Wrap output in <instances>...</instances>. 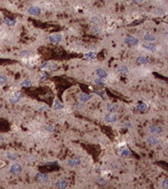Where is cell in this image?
Segmentation results:
<instances>
[{
  "label": "cell",
  "mask_w": 168,
  "mask_h": 189,
  "mask_svg": "<svg viewBox=\"0 0 168 189\" xmlns=\"http://www.w3.org/2000/svg\"><path fill=\"white\" fill-rule=\"evenodd\" d=\"M91 31H93V33L95 34V35H99V34H100V29L97 27V25H95V27H94V28L91 29Z\"/></svg>",
  "instance_id": "obj_32"
},
{
  "label": "cell",
  "mask_w": 168,
  "mask_h": 189,
  "mask_svg": "<svg viewBox=\"0 0 168 189\" xmlns=\"http://www.w3.org/2000/svg\"><path fill=\"white\" fill-rule=\"evenodd\" d=\"M0 180H1V179H0Z\"/></svg>",
  "instance_id": "obj_44"
},
{
  "label": "cell",
  "mask_w": 168,
  "mask_h": 189,
  "mask_svg": "<svg viewBox=\"0 0 168 189\" xmlns=\"http://www.w3.org/2000/svg\"><path fill=\"white\" fill-rule=\"evenodd\" d=\"M91 98H93V94H85V93H82V94H79L78 100H79V101H81V103H87V101L90 100Z\"/></svg>",
  "instance_id": "obj_10"
},
{
  "label": "cell",
  "mask_w": 168,
  "mask_h": 189,
  "mask_svg": "<svg viewBox=\"0 0 168 189\" xmlns=\"http://www.w3.org/2000/svg\"><path fill=\"white\" fill-rule=\"evenodd\" d=\"M20 100V99H18V98H16L14 96H12L10 99H9V101H10V104H17L18 101Z\"/></svg>",
  "instance_id": "obj_31"
},
{
  "label": "cell",
  "mask_w": 168,
  "mask_h": 189,
  "mask_svg": "<svg viewBox=\"0 0 168 189\" xmlns=\"http://www.w3.org/2000/svg\"><path fill=\"white\" fill-rule=\"evenodd\" d=\"M45 130H46L47 132H54L55 127L53 125H46V126H45Z\"/></svg>",
  "instance_id": "obj_30"
},
{
  "label": "cell",
  "mask_w": 168,
  "mask_h": 189,
  "mask_svg": "<svg viewBox=\"0 0 168 189\" xmlns=\"http://www.w3.org/2000/svg\"><path fill=\"white\" fill-rule=\"evenodd\" d=\"M136 62L138 64H141V65L148 64V63H149V58L147 57V56H139V57H137V59H136Z\"/></svg>",
  "instance_id": "obj_13"
},
{
  "label": "cell",
  "mask_w": 168,
  "mask_h": 189,
  "mask_svg": "<svg viewBox=\"0 0 168 189\" xmlns=\"http://www.w3.org/2000/svg\"><path fill=\"white\" fill-rule=\"evenodd\" d=\"M17 23H18V21L16 20V19H13V20H10L8 18H4L3 19V24L8 26V27H14V26L17 25Z\"/></svg>",
  "instance_id": "obj_15"
},
{
  "label": "cell",
  "mask_w": 168,
  "mask_h": 189,
  "mask_svg": "<svg viewBox=\"0 0 168 189\" xmlns=\"http://www.w3.org/2000/svg\"><path fill=\"white\" fill-rule=\"evenodd\" d=\"M159 142H160L159 138H157V137L154 136V135L148 136V138H147V143H148V145H150V146H156V145L159 144Z\"/></svg>",
  "instance_id": "obj_5"
},
{
  "label": "cell",
  "mask_w": 168,
  "mask_h": 189,
  "mask_svg": "<svg viewBox=\"0 0 168 189\" xmlns=\"http://www.w3.org/2000/svg\"><path fill=\"white\" fill-rule=\"evenodd\" d=\"M97 183L104 185V184H106V180H105V179H103V178H98V179H97Z\"/></svg>",
  "instance_id": "obj_38"
},
{
  "label": "cell",
  "mask_w": 168,
  "mask_h": 189,
  "mask_svg": "<svg viewBox=\"0 0 168 189\" xmlns=\"http://www.w3.org/2000/svg\"><path fill=\"white\" fill-rule=\"evenodd\" d=\"M118 110V105H113V104H108L107 105V110L111 113H114L116 112Z\"/></svg>",
  "instance_id": "obj_18"
},
{
  "label": "cell",
  "mask_w": 168,
  "mask_h": 189,
  "mask_svg": "<svg viewBox=\"0 0 168 189\" xmlns=\"http://www.w3.org/2000/svg\"><path fill=\"white\" fill-rule=\"evenodd\" d=\"M13 96L21 100V99L24 97V94H23V92H21V91H17V92H15V93H14V94H13Z\"/></svg>",
  "instance_id": "obj_29"
},
{
  "label": "cell",
  "mask_w": 168,
  "mask_h": 189,
  "mask_svg": "<svg viewBox=\"0 0 168 189\" xmlns=\"http://www.w3.org/2000/svg\"><path fill=\"white\" fill-rule=\"evenodd\" d=\"M162 186L164 188H168V178H165L162 181Z\"/></svg>",
  "instance_id": "obj_36"
},
{
  "label": "cell",
  "mask_w": 168,
  "mask_h": 189,
  "mask_svg": "<svg viewBox=\"0 0 168 189\" xmlns=\"http://www.w3.org/2000/svg\"><path fill=\"white\" fill-rule=\"evenodd\" d=\"M35 177L36 180H39L40 182H47L49 179V176L45 173H37Z\"/></svg>",
  "instance_id": "obj_11"
},
{
  "label": "cell",
  "mask_w": 168,
  "mask_h": 189,
  "mask_svg": "<svg viewBox=\"0 0 168 189\" xmlns=\"http://www.w3.org/2000/svg\"><path fill=\"white\" fill-rule=\"evenodd\" d=\"M7 82H8L7 76L4 74H2V73H0V85H1V86H2V85H5Z\"/></svg>",
  "instance_id": "obj_24"
},
{
  "label": "cell",
  "mask_w": 168,
  "mask_h": 189,
  "mask_svg": "<svg viewBox=\"0 0 168 189\" xmlns=\"http://www.w3.org/2000/svg\"><path fill=\"white\" fill-rule=\"evenodd\" d=\"M148 130H149V132L151 134L154 135H159L163 132V128L161 126H158V125H150Z\"/></svg>",
  "instance_id": "obj_4"
},
{
  "label": "cell",
  "mask_w": 168,
  "mask_h": 189,
  "mask_svg": "<svg viewBox=\"0 0 168 189\" xmlns=\"http://www.w3.org/2000/svg\"><path fill=\"white\" fill-rule=\"evenodd\" d=\"M120 154L122 155V156L127 157V156H130V155H131V151L129 149H127V148H124V149L120 150Z\"/></svg>",
  "instance_id": "obj_27"
},
{
  "label": "cell",
  "mask_w": 168,
  "mask_h": 189,
  "mask_svg": "<svg viewBox=\"0 0 168 189\" xmlns=\"http://www.w3.org/2000/svg\"><path fill=\"white\" fill-rule=\"evenodd\" d=\"M94 84L97 85V86H104V85H105V82H104L103 79H101V78H96V79H94Z\"/></svg>",
  "instance_id": "obj_28"
},
{
  "label": "cell",
  "mask_w": 168,
  "mask_h": 189,
  "mask_svg": "<svg viewBox=\"0 0 168 189\" xmlns=\"http://www.w3.org/2000/svg\"><path fill=\"white\" fill-rule=\"evenodd\" d=\"M53 107H54V110H62L64 106H63V105H62L58 100H55Z\"/></svg>",
  "instance_id": "obj_22"
},
{
  "label": "cell",
  "mask_w": 168,
  "mask_h": 189,
  "mask_svg": "<svg viewBox=\"0 0 168 189\" xmlns=\"http://www.w3.org/2000/svg\"><path fill=\"white\" fill-rule=\"evenodd\" d=\"M142 47H143V49L150 51V52H154L155 50L157 49L156 45H154L152 42H143V45H142Z\"/></svg>",
  "instance_id": "obj_6"
},
{
  "label": "cell",
  "mask_w": 168,
  "mask_h": 189,
  "mask_svg": "<svg viewBox=\"0 0 168 189\" xmlns=\"http://www.w3.org/2000/svg\"><path fill=\"white\" fill-rule=\"evenodd\" d=\"M48 110V106H47V105H41L40 108H39L40 111H45V110Z\"/></svg>",
  "instance_id": "obj_37"
},
{
  "label": "cell",
  "mask_w": 168,
  "mask_h": 189,
  "mask_svg": "<svg viewBox=\"0 0 168 189\" xmlns=\"http://www.w3.org/2000/svg\"><path fill=\"white\" fill-rule=\"evenodd\" d=\"M47 70H50V71H54V70L58 69V65L56 63H52V62H49V64L47 66Z\"/></svg>",
  "instance_id": "obj_25"
},
{
  "label": "cell",
  "mask_w": 168,
  "mask_h": 189,
  "mask_svg": "<svg viewBox=\"0 0 168 189\" xmlns=\"http://www.w3.org/2000/svg\"><path fill=\"white\" fill-rule=\"evenodd\" d=\"M143 40H146L147 42H153L156 40V37L150 33H147L143 35Z\"/></svg>",
  "instance_id": "obj_12"
},
{
  "label": "cell",
  "mask_w": 168,
  "mask_h": 189,
  "mask_svg": "<svg viewBox=\"0 0 168 189\" xmlns=\"http://www.w3.org/2000/svg\"><path fill=\"white\" fill-rule=\"evenodd\" d=\"M95 94H98L100 98H102V99H105V94H104L102 91H98V90H97V91H95Z\"/></svg>",
  "instance_id": "obj_34"
},
{
  "label": "cell",
  "mask_w": 168,
  "mask_h": 189,
  "mask_svg": "<svg viewBox=\"0 0 168 189\" xmlns=\"http://www.w3.org/2000/svg\"><path fill=\"white\" fill-rule=\"evenodd\" d=\"M17 158H18V156L16 154H14V153H8V154H7V159H9V161L14 162V161L17 159Z\"/></svg>",
  "instance_id": "obj_26"
},
{
  "label": "cell",
  "mask_w": 168,
  "mask_h": 189,
  "mask_svg": "<svg viewBox=\"0 0 168 189\" xmlns=\"http://www.w3.org/2000/svg\"><path fill=\"white\" fill-rule=\"evenodd\" d=\"M55 185L58 187V188H66L67 186H68V181H66V180H58Z\"/></svg>",
  "instance_id": "obj_17"
},
{
  "label": "cell",
  "mask_w": 168,
  "mask_h": 189,
  "mask_svg": "<svg viewBox=\"0 0 168 189\" xmlns=\"http://www.w3.org/2000/svg\"><path fill=\"white\" fill-rule=\"evenodd\" d=\"M22 170H23V169H22V165L19 164H14L10 168V172L13 174H19L22 172Z\"/></svg>",
  "instance_id": "obj_8"
},
{
  "label": "cell",
  "mask_w": 168,
  "mask_h": 189,
  "mask_svg": "<svg viewBox=\"0 0 168 189\" xmlns=\"http://www.w3.org/2000/svg\"><path fill=\"white\" fill-rule=\"evenodd\" d=\"M90 22L93 23V24H94V25H97L99 23V19L97 18V17H93L91 18V20H90Z\"/></svg>",
  "instance_id": "obj_33"
},
{
  "label": "cell",
  "mask_w": 168,
  "mask_h": 189,
  "mask_svg": "<svg viewBox=\"0 0 168 189\" xmlns=\"http://www.w3.org/2000/svg\"><path fill=\"white\" fill-rule=\"evenodd\" d=\"M40 79L41 80V81H42V80H45V79H46V75H45V74H41L40 76Z\"/></svg>",
  "instance_id": "obj_39"
},
{
  "label": "cell",
  "mask_w": 168,
  "mask_h": 189,
  "mask_svg": "<svg viewBox=\"0 0 168 189\" xmlns=\"http://www.w3.org/2000/svg\"><path fill=\"white\" fill-rule=\"evenodd\" d=\"M118 72L121 73V74H127L129 72V68L127 66H125V65H122V66H120L118 68Z\"/></svg>",
  "instance_id": "obj_23"
},
{
  "label": "cell",
  "mask_w": 168,
  "mask_h": 189,
  "mask_svg": "<svg viewBox=\"0 0 168 189\" xmlns=\"http://www.w3.org/2000/svg\"><path fill=\"white\" fill-rule=\"evenodd\" d=\"M133 2H135V3H141V2H143V0H132Z\"/></svg>",
  "instance_id": "obj_41"
},
{
  "label": "cell",
  "mask_w": 168,
  "mask_h": 189,
  "mask_svg": "<svg viewBox=\"0 0 168 189\" xmlns=\"http://www.w3.org/2000/svg\"><path fill=\"white\" fill-rule=\"evenodd\" d=\"M124 41L127 45H130V46H135L139 43V39L134 37V35H127L125 39H124Z\"/></svg>",
  "instance_id": "obj_1"
},
{
  "label": "cell",
  "mask_w": 168,
  "mask_h": 189,
  "mask_svg": "<svg viewBox=\"0 0 168 189\" xmlns=\"http://www.w3.org/2000/svg\"><path fill=\"white\" fill-rule=\"evenodd\" d=\"M63 40V35L61 34H53L48 37V40L51 43H59Z\"/></svg>",
  "instance_id": "obj_2"
},
{
  "label": "cell",
  "mask_w": 168,
  "mask_h": 189,
  "mask_svg": "<svg viewBox=\"0 0 168 189\" xmlns=\"http://www.w3.org/2000/svg\"><path fill=\"white\" fill-rule=\"evenodd\" d=\"M32 86H33V82L30 79H26L25 81H23L21 83V87H27V88H29V87H32Z\"/></svg>",
  "instance_id": "obj_21"
},
{
  "label": "cell",
  "mask_w": 168,
  "mask_h": 189,
  "mask_svg": "<svg viewBox=\"0 0 168 189\" xmlns=\"http://www.w3.org/2000/svg\"><path fill=\"white\" fill-rule=\"evenodd\" d=\"M3 140H4V138H3L2 136H0V142H1V141H3Z\"/></svg>",
  "instance_id": "obj_42"
},
{
  "label": "cell",
  "mask_w": 168,
  "mask_h": 189,
  "mask_svg": "<svg viewBox=\"0 0 168 189\" xmlns=\"http://www.w3.org/2000/svg\"><path fill=\"white\" fill-rule=\"evenodd\" d=\"M148 108V105H146L144 103H140L139 105H136V110L139 111H146Z\"/></svg>",
  "instance_id": "obj_16"
},
{
  "label": "cell",
  "mask_w": 168,
  "mask_h": 189,
  "mask_svg": "<svg viewBox=\"0 0 168 189\" xmlns=\"http://www.w3.org/2000/svg\"><path fill=\"white\" fill-rule=\"evenodd\" d=\"M48 64H49V61H44L42 64H41V66H40V68L42 70H45L46 68H47V66H48Z\"/></svg>",
  "instance_id": "obj_35"
},
{
  "label": "cell",
  "mask_w": 168,
  "mask_h": 189,
  "mask_svg": "<svg viewBox=\"0 0 168 189\" xmlns=\"http://www.w3.org/2000/svg\"><path fill=\"white\" fill-rule=\"evenodd\" d=\"M82 163V161L79 159V158H73V159H68V162H67V164L69 166H72V168H74V166H79L80 164Z\"/></svg>",
  "instance_id": "obj_9"
},
{
  "label": "cell",
  "mask_w": 168,
  "mask_h": 189,
  "mask_svg": "<svg viewBox=\"0 0 168 189\" xmlns=\"http://www.w3.org/2000/svg\"><path fill=\"white\" fill-rule=\"evenodd\" d=\"M95 74H96V76L98 78H101V79L107 77V72L103 68H97V69L95 70Z\"/></svg>",
  "instance_id": "obj_14"
},
{
  "label": "cell",
  "mask_w": 168,
  "mask_h": 189,
  "mask_svg": "<svg viewBox=\"0 0 168 189\" xmlns=\"http://www.w3.org/2000/svg\"><path fill=\"white\" fill-rule=\"evenodd\" d=\"M0 110H1V105H0Z\"/></svg>",
  "instance_id": "obj_43"
},
{
  "label": "cell",
  "mask_w": 168,
  "mask_h": 189,
  "mask_svg": "<svg viewBox=\"0 0 168 189\" xmlns=\"http://www.w3.org/2000/svg\"><path fill=\"white\" fill-rule=\"evenodd\" d=\"M85 58H87V59L89 60H94L95 59V53L94 52H93V51H89V52H87V53H85Z\"/></svg>",
  "instance_id": "obj_20"
},
{
  "label": "cell",
  "mask_w": 168,
  "mask_h": 189,
  "mask_svg": "<svg viewBox=\"0 0 168 189\" xmlns=\"http://www.w3.org/2000/svg\"><path fill=\"white\" fill-rule=\"evenodd\" d=\"M125 126H126L127 128H131V127H132V123H130V122H126V123H125Z\"/></svg>",
  "instance_id": "obj_40"
},
{
  "label": "cell",
  "mask_w": 168,
  "mask_h": 189,
  "mask_svg": "<svg viewBox=\"0 0 168 189\" xmlns=\"http://www.w3.org/2000/svg\"><path fill=\"white\" fill-rule=\"evenodd\" d=\"M104 120H105V122H107V123H113V122H116V121L118 120V115L116 114L115 112H114V113L109 112L108 114L105 115Z\"/></svg>",
  "instance_id": "obj_3"
},
{
  "label": "cell",
  "mask_w": 168,
  "mask_h": 189,
  "mask_svg": "<svg viewBox=\"0 0 168 189\" xmlns=\"http://www.w3.org/2000/svg\"><path fill=\"white\" fill-rule=\"evenodd\" d=\"M28 13L33 16H39L41 13V10L37 6H30L28 8Z\"/></svg>",
  "instance_id": "obj_7"
},
{
  "label": "cell",
  "mask_w": 168,
  "mask_h": 189,
  "mask_svg": "<svg viewBox=\"0 0 168 189\" xmlns=\"http://www.w3.org/2000/svg\"><path fill=\"white\" fill-rule=\"evenodd\" d=\"M19 55H20V57H22V58H27V57H30V55H32V52H30V50H22L20 53H19Z\"/></svg>",
  "instance_id": "obj_19"
}]
</instances>
